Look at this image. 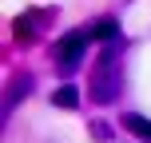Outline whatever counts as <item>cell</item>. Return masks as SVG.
Masks as SVG:
<instances>
[{
    "label": "cell",
    "instance_id": "5",
    "mask_svg": "<svg viewBox=\"0 0 151 143\" xmlns=\"http://www.w3.org/2000/svg\"><path fill=\"white\" fill-rule=\"evenodd\" d=\"M123 123H127V127L135 131V135H143V139H151V119H143V115H127V119H123Z\"/></svg>",
    "mask_w": 151,
    "mask_h": 143
},
{
    "label": "cell",
    "instance_id": "2",
    "mask_svg": "<svg viewBox=\"0 0 151 143\" xmlns=\"http://www.w3.org/2000/svg\"><path fill=\"white\" fill-rule=\"evenodd\" d=\"M115 91H119V83H111V52H104V60H99V83L91 88V96L99 103H111Z\"/></svg>",
    "mask_w": 151,
    "mask_h": 143
},
{
    "label": "cell",
    "instance_id": "1",
    "mask_svg": "<svg viewBox=\"0 0 151 143\" xmlns=\"http://www.w3.org/2000/svg\"><path fill=\"white\" fill-rule=\"evenodd\" d=\"M88 32H68V36L60 40V48H56V56H60L64 68H76V64L83 60V48H88Z\"/></svg>",
    "mask_w": 151,
    "mask_h": 143
},
{
    "label": "cell",
    "instance_id": "4",
    "mask_svg": "<svg viewBox=\"0 0 151 143\" xmlns=\"http://www.w3.org/2000/svg\"><path fill=\"white\" fill-rule=\"evenodd\" d=\"M52 103H60V107H76V103H80V91L68 83V88H60V91L52 96Z\"/></svg>",
    "mask_w": 151,
    "mask_h": 143
},
{
    "label": "cell",
    "instance_id": "3",
    "mask_svg": "<svg viewBox=\"0 0 151 143\" xmlns=\"http://www.w3.org/2000/svg\"><path fill=\"white\" fill-rule=\"evenodd\" d=\"M88 36L91 40H115V36H119V24H115V20H99V24L88 28Z\"/></svg>",
    "mask_w": 151,
    "mask_h": 143
}]
</instances>
